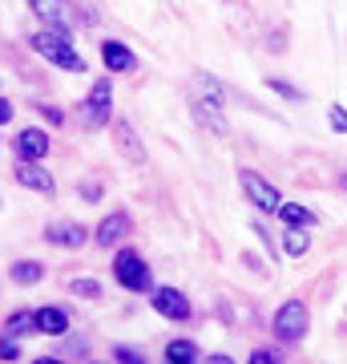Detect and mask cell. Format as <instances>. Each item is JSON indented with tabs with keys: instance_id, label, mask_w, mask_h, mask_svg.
<instances>
[{
	"instance_id": "cell-1",
	"label": "cell",
	"mask_w": 347,
	"mask_h": 364,
	"mask_svg": "<svg viewBox=\"0 0 347 364\" xmlns=\"http://www.w3.org/2000/svg\"><path fill=\"white\" fill-rule=\"evenodd\" d=\"M33 49L57 69H69V73H85V57L73 49V33L65 25H49L45 33H33Z\"/></svg>"
},
{
	"instance_id": "cell-2",
	"label": "cell",
	"mask_w": 347,
	"mask_h": 364,
	"mask_svg": "<svg viewBox=\"0 0 347 364\" xmlns=\"http://www.w3.org/2000/svg\"><path fill=\"white\" fill-rule=\"evenodd\" d=\"M114 279L121 287H129V291H154V272H150V263L129 247L114 255Z\"/></svg>"
},
{
	"instance_id": "cell-3",
	"label": "cell",
	"mask_w": 347,
	"mask_h": 364,
	"mask_svg": "<svg viewBox=\"0 0 347 364\" xmlns=\"http://www.w3.org/2000/svg\"><path fill=\"white\" fill-rule=\"evenodd\" d=\"M307 304L303 299H287L283 308L275 312V320H270V328H275V336L283 340V344H299V340L307 336Z\"/></svg>"
},
{
	"instance_id": "cell-4",
	"label": "cell",
	"mask_w": 347,
	"mask_h": 364,
	"mask_svg": "<svg viewBox=\"0 0 347 364\" xmlns=\"http://www.w3.org/2000/svg\"><path fill=\"white\" fill-rule=\"evenodd\" d=\"M109 114H114V81L101 77V81H93V90L89 97H85V105H81V117H85V126H105L109 122Z\"/></svg>"
},
{
	"instance_id": "cell-5",
	"label": "cell",
	"mask_w": 347,
	"mask_h": 364,
	"mask_svg": "<svg viewBox=\"0 0 347 364\" xmlns=\"http://www.w3.org/2000/svg\"><path fill=\"white\" fill-rule=\"evenodd\" d=\"M238 182H243L246 198H250V203H255L258 210H270V215L279 210L283 195H279V191H275V186H270V182L263 178V174H255V170H238Z\"/></svg>"
},
{
	"instance_id": "cell-6",
	"label": "cell",
	"mask_w": 347,
	"mask_h": 364,
	"mask_svg": "<svg viewBox=\"0 0 347 364\" xmlns=\"http://www.w3.org/2000/svg\"><path fill=\"white\" fill-rule=\"evenodd\" d=\"M150 304H154L158 316H166V320H190V299L182 296L178 287H154L150 291Z\"/></svg>"
},
{
	"instance_id": "cell-7",
	"label": "cell",
	"mask_w": 347,
	"mask_h": 364,
	"mask_svg": "<svg viewBox=\"0 0 347 364\" xmlns=\"http://www.w3.org/2000/svg\"><path fill=\"white\" fill-rule=\"evenodd\" d=\"M114 142H117V154L126 158V162H145V146H142V138H138V130L129 126L126 117H117L114 122Z\"/></svg>"
},
{
	"instance_id": "cell-8",
	"label": "cell",
	"mask_w": 347,
	"mask_h": 364,
	"mask_svg": "<svg viewBox=\"0 0 347 364\" xmlns=\"http://www.w3.org/2000/svg\"><path fill=\"white\" fill-rule=\"evenodd\" d=\"M16 182L28 186V191H37V195H45V198L57 195V178H53L40 162H25V158H21V166H16Z\"/></svg>"
},
{
	"instance_id": "cell-9",
	"label": "cell",
	"mask_w": 347,
	"mask_h": 364,
	"mask_svg": "<svg viewBox=\"0 0 347 364\" xmlns=\"http://www.w3.org/2000/svg\"><path fill=\"white\" fill-rule=\"evenodd\" d=\"M28 4H33V13H37L45 25L73 28V21H77V13H73V4H69V0H28Z\"/></svg>"
},
{
	"instance_id": "cell-10",
	"label": "cell",
	"mask_w": 347,
	"mask_h": 364,
	"mask_svg": "<svg viewBox=\"0 0 347 364\" xmlns=\"http://www.w3.org/2000/svg\"><path fill=\"white\" fill-rule=\"evenodd\" d=\"M126 235H129V215H126V210H114L109 219L97 223L93 239H97V247H117V243H121Z\"/></svg>"
},
{
	"instance_id": "cell-11",
	"label": "cell",
	"mask_w": 347,
	"mask_h": 364,
	"mask_svg": "<svg viewBox=\"0 0 347 364\" xmlns=\"http://www.w3.org/2000/svg\"><path fill=\"white\" fill-rule=\"evenodd\" d=\"M45 239H49L53 247H73V251H77L89 235H85L81 223H53V227H45Z\"/></svg>"
},
{
	"instance_id": "cell-12",
	"label": "cell",
	"mask_w": 347,
	"mask_h": 364,
	"mask_svg": "<svg viewBox=\"0 0 347 364\" xmlns=\"http://www.w3.org/2000/svg\"><path fill=\"white\" fill-rule=\"evenodd\" d=\"M16 154L25 158V162H40V158L49 154V134L45 130H21L16 134Z\"/></svg>"
},
{
	"instance_id": "cell-13",
	"label": "cell",
	"mask_w": 347,
	"mask_h": 364,
	"mask_svg": "<svg viewBox=\"0 0 347 364\" xmlns=\"http://www.w3.org/2000/svg\"><path fill=\"white\" fill-rule=\"evenodd\" d=\"M101 61L109 73H133L138 69V57L126 49V45H117V41H105L101 45Z\"/></svg>"
},
{
	"instance_id": "cell-14",
	"label": "cell",
	"mask_w": 347,
	"mask_h": 364,
	"mask_svg": "<svg viewBox=\"0 0 347 364\" xmlns=\"http://www.w3.org/2000/svg\"><path fill=\"white\" fill-rule=\"evenodd\" d=\"M190 109L198 117V126H206L210 134H226V117H222V105L202 102V97H190Z\"/></svg>"
},
{
	"instance_id": "cell-15",
	"label": "cell",
	"mask_w": 347,
	"mask_h": 364,
	"mask_svg": "<svg viewBox=\"0 0 347 364\" xmlns=\"http://www.w3.org/2000/svg\"><path fill=\"white\" fill-rule=\"evenodd\" d=\"M37 332H45V336H65L69 332V312L65 308H40L37 312Z\"/></svg>"
},
{
	"instance_id": "cell-16",
	"label": "cell",
	"mask_w": 347,
	"mask_h": 364,
	"mask_svg": "<svg viewBox=\"0 0 347 364\" xmlns=\"http://www.w3.org/2000/svg\"><path fill=\"white\" fill-rule=\"evenodd\" d=\"M283 251L291 255V259H303L311 251V231L307 227H287V235H283Z\"/></svg>"
},
{
	"instance_id": "cell-17",
	"label": "cell",
	"mask_w": 347,
	"mask_h": 364,
	"mask_svg": "<svg viewBox=\"0 0 347 364\" xmlns=\"http://www.w3.org/2000/svg\"><path fill=\"white\" fill-rule=\"evenodd\" d=\"M275 215H279L287 227H311V223H315V215H311L303 203H279V210H275Z\"/></svg>"
},
{
	"instance_id": "cell-18",
	"label": "cell",
	"mask_w": 347,
	"mask_h": 364,
	"mask_svg": "<svg viewBox=\"0 0 347 364\" xmlns=\"http://www.w3.org/2000/svg\"><path fill=\"white\" fill-rule=\"evenodd\" d=\"M198 356H202V352H198L194 340H170L166 344V360L170 364H194Z\"/></svg>"
},
{
	"instance_id": "cell-19",
	"label": "cell",
	"mask_w": 347,
	"mask_h": 364,
	"mask_svg": "<svg viewBox=\"0 0 347 364\" xmlns=\"http://www.w3.org/2000/svg\"><path fill=\"white\" fill-rule=\"evenodd\" d=\"M4 332H9V336H28V332H37V312H25V308H21V312H13L9 316V320H4Z\"/></svg>"
},
{
	"instance_id": "cell-20",
	"label": "cell",
	"mask_w": 347,
	"mask_h": 364,
	"mask_svg": "<svg viewBox=\"0 0 347 364\" xmlns=\"http://www.w3.org/2000/svg\"><path fill=\"white\" fill-rule=\"evenodd\" d=\"M194 97H202V102H214L222 105V85L210 73H194Z\"/></svg>"
},
{
	"instance_id": "cell-21",
	"label": "cell",
	"mask_w": 347,
	"mask_h": 364,
	"mask_svg": "<svg viewBox=\"0 0 347 364\" xmlns=\"http://www.w3.org/2000/svg\"><path fill=\"white\" fill-rule=\"evenodd\" d=\"M45 279V263H33V259H21L13 263V284H40Z\"/></svg>"
},
{
	"instance_id": "cell-22",
	"label": "cell",
	"mask_w": 347,
	"mask_h": 364,
	"mask_svg": "<svg viewBox=\"0 0 347 364\" xmlns=\"http://www.w3.org/2000/svg\"><path fill=\"white\" fill-rule=\"evenodd\" d=\"M69 291H73V296H81V299H97V296H101V284H97V279H73V284H69Z\"/></svg>"
},
{
	"instance_id": "cell-23",
	"label": "cell",
	"mask_w": 347,
	"mask_h": 364,
	"mask_svg": "<svg viewBox=\"0 0 347 364\" xmlns=\"http://www.w3.org/2000/svg\"><path fill=\"white\" fill-rule=\"evenodd\" d=\"M267 90L279 93V97H287V102H299V97H303V93L291 85V81H279V77H267Z\"/></svg>"
},
{
	"instance_id": "cell-24",
	"label": "cell",
	"mask_w": 347,
	"mask_h": 364,
	"mask_svg": "<svg viewBox=\"0 0 347 364\" xmlns=\"http://www.w3.org/2000/svg\"><path fill=\"white\" fill-rule=\"evenodd\" d=\"M0 360H21V344H16V336H0Z\"/></svg>"
},
{
	"instance_id": "cell-25",
	"label": "cell",
	"mask_w": 347,
	"mask_h": 364,
	"mask_svg": "<svg viewBox=\"0 0 347 364\" xmlns=\"http://www.w3.org/2000/svg\"><path fill=\"white\" fill-rule=\"evenodd\" d=\"M327 122H331L335 134H347V109L343 105H331V109H327Z\"/></svg>"
},
{
	"instance_id": "cell-26",
	"label": "cell",
	"mask_w": 347,
	"mask_h": 364,
	"mask_svg": "<svg viewBox=\"0 0 347 364\" xmlns=\"http://www.w3.org/2000/svg\"><path fill=\"white\" fill-rule=\"evenodd\" d=\"M114 356H117L121 364H138V360H142V352H138V348H129V344H121V348H114Z\"/></svg>"
},
{
	"instance_id": "cell-27",
	"label": "cell",
	"mask_w": 347,
	"mask_h": 364,
	"mask_svg": "<svg viewBox=\"0 0 347 364\" xmlns=\"http://www.w3.org/2000/svg\"><path fill=\"white\" fill-rule=\"evenodd\" d=\"M275 360H283L275 348H258V352H250V364H275Z\"/></svg>"
},
{
	"instance_id": "cell-28",
	"label": "cell",
	"mask_w": 347,
	"mask_h": 364,
	"mask_svg": "<svg viewBox=\"0 0 347 364\" xmlns=\"http://www.w3.org/2000/svg\"><path fill=\"white\" fill-rule=\"evenodd\" d=\"M81 195H85V203H97V198H101V186H97V182H85Z\"/></svg>"
},
{
	"instance_id": "cell-29",
	"label": "cell",
	"mask_w": 347,
	"mask_h": 364,
	"mask_svg": "<svg viewBox=\"0 0 347 364\" xmlns=\"http://www.w3.org/2000/svg\"><path fill=\"white\" fill-rule=\"evenodd\" d=\"M4 122H13V102H9V97H0V126H4Z\"/></svg>"
},
{
	"instance_id": "cell-30",
	"label": "cell",
	"mask_w": 347,
	"mask_h": 364,
	"mask_svg": "<svg viewBox=\"0 0 347 364\" xmlns=\"http://www.w3.org/2000/svg\"><path fill=\"white\" fill-rule=\"evenodd\" d=\"M343 191H347V174H343Z\"/></svg>"
}]
</instances>
